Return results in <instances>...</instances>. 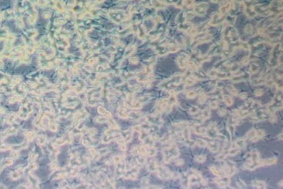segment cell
<instances>
[{
	"instance_id": "d4e9b609",
	"label": "cell",
	"mask_w": 283,
	"mask_h": 189,
	"mask_svg": "<svg viewBox=\"0 0 283 189\" xmlns=\"http://www.w3.org/2000/svg\"><path fill=\"white\" fill-rule=\"evenodd\" d=\"M236 183H237V185L238 186V188H240L241 189H247V186L246 185V184H245L244 182H243L242 180H241L240 179H238L236 181Z\"/></svg>"
},
{
	"instance_id": "9c48e42d",
	"label": "cell",
	"mask_w": 283,
	"mask_h": 189,
	"mask_svg": "<svg viewBox=\"0 0 283 189\" xmlns=\"http://www.w3.org/2000/svg\"><path fill=\"white\" fill-rule=\"evenodd\" d=\"M180 180L182 187L183 188L185 189L190 188L188 174L187 173H185V172H183V173H182V174L181 175Z\"/></svg>"
},
{
	"instance_id": "8fae6325",
	"label": "cell",
	"mask_w": 283,
	"mask_h": 189,
	"mask_svg": "<svg viewBox=\"0 0 283 189\" xmlns=\"http://www.w3.org/2000/svg\"><path fill=\"white\" fill-rule=\"evenodd\" d=\"M207 147L212 153H217L220 150V143L217 142H211L207 143Z\"/></svg>"
},
{
	"instance_id": "cb8c5ba5",
	"label": "cell",
	"mask_w": 283,
	"mask_h": 189,
	"mask_svg": "<svg viewBox=\"0 0 283 189\" xmlns=\"http://www.w3.org/2000/svg\"><path fill=\"white\" fill-rule=\"evenodd\" d=\"M223 99H224V101L225 102V103L227 105V106H231L233 104V101L232 100L231 98L228 96H224L223 97Z\"/></svg>"
},
{
	"instance_id": "9a60e30c",
	"label": "cell",
	"mask_w": 283,
	"mask_h": 189,
	"mask_svg": "<svg viewBox=\"0 0 283 189\" xmlns=\"http://www.w3.org/2000/svg\"><path fill=\"white\" fill-rule=\"evenodd\" d=\"M235 146L236 148L241 149L244 148L245 146V138L241 137L237 139L235 142Z\"/></svg>"
},
{
	"instance_id": "f1b7e54d",
	"label": "cell",
	"mask_w": 283,
	"mask_h": 189,
	"mask_svg": "<svg viewBox=\"0 0 283 189\" xmlns=\"http://www.w3.org/2000/svg\"><path fill=\"white\" fill-rule=\"evenodd\" d=\"M269 121L271 123H275L277 120V117L275 116V115H271L269 117Z\"/></svg>"
},
{
	"instance_id": "e575fe53",
	"label": "cell",
	"mask_w": 283,
	"mask_h": 189,
	"mask_svg": "<svg viewBox=\"0 0 283 189\" xmlns=\"http://www.w3.org/2000/svg\"><path fill=\"white\" fill-rule=\"evenodd\" d=\"M240 97L241 98V99H245V98H246V95L242 94L241 95V96H240Z\"/></svg>"
},
{
	"instance_id": "1f68e13d",
	"label": "cell",
	"mask_w": 283,
	"mask_h": 189,
	"mask_svg": "<svg viewBox=\"0 0 283 189\" xmlns=\"http://www.w3.org/2000/svg\"><path fill=\"white\" fill-rule=\"evenodd\" d=\"M228 89L229 90V91H230L232 94H233V95H236L237 93V91L232 86H229L228 87Z\"/></svg>"
},
{
	"instance_id": "52a82bcc",
	"label": "cell",
	"mask_w": 283,
	"mask_h": 189,
	"mask_svg": "<svg viewBox=\"0 0 283 189\" xmlns=\"http://www.w3.org/2000/svg\"><path fill=\"white\" fill-rule=\"evenodd\" d=\"M167 154V160L169 161L173 158L178 157L180 154V152L179 151L177 146L176 145H173L171 147L169 150L166 152Z\"/></svg>"
},
{
	"instance_id": "836d02e7",
	"label": "cell",
	"mask_w": 283,
	"mask_h": 189,
	"mask_svg": "<svg viewBox=\"0 0 283 189\" xmlns=\"http://www.w3.org/2000/svg\"><path fill=\"white\" fill-rule=\"evenodd\" d=\"M278 139L279 140V141H283V133H280L279 136H278Z\"/></svg>"
},
{
	"instance_id": "ba28073f",
	"label": "cell",
	"mask_w": 283,
	"mask_h": 189,
	"mask_svg": "<svg viewBox=\"0 0 283 189\" xmlns=\"http://www.w3.org/2000/svg\"><path fill=\"white\" fill-rule=\"evenodd\" d=\"M277 158L275 157L266 159L259 160L258 162V166L259 167L264 166V165H271L275 164L277 163Z\"/></svg>"
},
{
	"instance_id": "6da1fadb",
	"label": "cell",
	"mask_w": 283,
	"mask_h": 189,
	"mask_svg": "<svg viewBox=\"0 0 283 189\" xmlns=\"http://www.w3.org/2000/svg\"><path fill=\"white\" fill-rule=\"evenodd\" d=\"M260 160L259 154L256 150H253L250 153V158L248 159L245 164V168L247 169L253 170L258 168V162Z\"/></svg>"
},
{
	"instance_id": "ac0fdd59",
	"label": "cell",
	"mask_w": 283,
	"mask_h": 189,
	"mask_svg": "<svg viewBox=\"0 0 283 189\" xmlns=\"http://www.w3.org/2000/svg\"><path fill=\"white\" fill-rule=\"evenodd\" d=\"M240 149L237 148L236 147V148L228 149V150H227V154H228V155H229L235 156L237 155L238 154L240 153Z\"/></svg>"
},
{
	"instance_id": "d590c367",
	"label": "cell",
	"mask_w": 283,
	"mask_h": 189,
	"mask_svg": "<svg viewBox=\"0 0 283 189\" xmlns=\"http://www.w3.org/2000/svg\"><path fill=\"white\" fill-rule=\"evenodd\" d=\"M279 186H280V187H281V188H282V187H283V180H282V181H280V183H279Z\"/></svg>"
},
{
	"instance_id": "83f0119b",
	"label": "cell",
	"mask_w": 283,
	"mask_h": 189,
	"mask_svg": "<svg viewBox=\"0 0 283 189\" xmlns=\"http://www.w3.org/2000/svg\"><path fill=\"white\" fill-rule=\"evenodd\" d=\"M209 107L212 109H216L218 107V104L215 102H212L209 104Z\"/></svg>"
},
{
	"instance_id": "277c9868",
	"label": "cell",
	"mask_w": 283,
	"mask_h": 189,
	"mask_svg": "<svg viewBox=\"0 0 283 189\" xmlns=\"http://www.w3.org/2000/svg\"><path fill=\"white\" fill-rule=\"evenodd\" d=\"M188 176L190 186L191 184L201 183L203 180L201 174L198 171L194 169L191 170V172L190 174H188Z\"/></svg>"
},
{
	"instance_id": "7402d4cb",
	"label": "cell",
	"mask_w": 283,
	"mask_h": 189,
	"mask_svg": "<svg viewBox=\"0 0 283 189\" xmlns=\"http://www.w3.org/2000/svg\"><path fill=\"white\" fill-rule=\"evenodd\" d=\"M196 143L198 144V146L201 147H206L207 146V142L201 138H198L197 139Z\"/></svg>"
},
{
	"instance_id": "3957f363",
	"label": "cell",
	"mask_w": 283,
	"mask_h": 189,
	"mask_svg": "<svg viewBox=\"0 0 283 189\" xmlns=\"http://www.w3.org/2000/svg\"><path fill=\"white\" fill-rule=\"evenodd\" d=\"M222 169L223 172L226 174L227 176H232L236 174L237 170L236 168L235 164L231 161H226L223 164L222 166Z\"/></svg>"
},
{
	"instance_id": "30bf717a",
	"label": "cell",
	"mask_w": 283,
	"mask_h": 189,
	"mask_svg": "<svg viewBox=\"0 0 283 189\" xmlns=\"http://www.w3.org/2000/svg\"><path fill=\"white\" fill-rule=\"evenodd\" d=\"M193 130L195 134L198 135H205L206 133V129L200 125L199 123L194 124L193 126Z\"/></svg>"
},
{
	"instance_id": "4316f807",
	"label": "cell",
	"mask_w": 283,
	"mask_h": 189,
	"mask_svg": "<svg viewBox=\"0 0 283 189\" xmlns=\"http://www.w3.org/2000/svg\"><path fill=\"white\" fill-rule=\"evenodd\" d=\"M226 113H227V111L223 108L220 109L219 112H218V115H219V116L220 117H223L225 116L226 115Z\"/></svg>"
},
{
	"instance_id": "4dcf8cb0",
	"label": "cell",
	"mask_w": 283,
	"mask_h": 189,
	"mask_svg": "<svg viewBox=\"0 0 283 189\" xmlns=\"http://www.w3.org/2000/svg\"><path fill=\"white\" fill-rule=\"evenodd\" d=\"M184 164V160L183 159H179L177 161V162H176V165H178V166H182L183 164Z\"/></svg>"
},
{
	"instance_id": "f546056e",
	"label": "cell",
	"mask_w": 283,
	"mask_h": 189,
	"mask_svg": "<svg viewBox=\"0 0 283 189\" xmlns=\"http://www.w3.org/2000/svg\"><path fill=\"white\" fill-rule=\"evenodd\" d=\"M195 96H196L195 92H194V91H189V92H187V96L189 98H191V99H192V98L195 97Z\"/></svg>"
},
{
	"instance_id": "44dd1931",
	"label": "cell",
	"mask_w": 283,
	"mask_h": 189,
	"mask_svg": "<svg viewBox=\"0 0 283 189\" xmlns=\"http://www.w3.org/2000/svg\"><path fill=\"white\" fill-rule=\"evenodd\" d=\"M227 150H224L221 153L218 155L216 157V159L218 160H223L225 158H226V156L228 155L227 154Z\"/></svg>"
},
{
	"instance_id": "484cf974",
	"label": "cell",
	"mask_w": 283,
	"mask_h": 189,
	"mask_svg": "<svg viewBox=\"0 0 283 189\" xmlns=\"http://www.w3.org/2000/svg\"><path fill=\"white\" fill-rule=\"evenodd\" d=\"M206 100V96L205 94H202L200 95L199 99V102L200 104H203L205 103Z\"/></svg>"
},
{
	"instance_id": "603a6c76",
	"label": "cell",
	"mask_w": 283,
	"mask_h": 189,
	"mask_svg": "<svg viewBox=\"0 0 283 189\" xmlns=\"http://www.w3.org/2000/svg\"><path fill=\"white\" fill-rule=\"evenodd\" d=\"M199 111H200V109L198 107L192 106L189 110V113L191 115H195L199 112Z\"/></svg>"
},
{
	"instance_id": "5bb4252c",
	"label": "cell",
	"mask_w": 283,
	"mask_h": 189,
	"mask_svg": "<svg viewBox=\"0 0 283 189\" xmlns=\"http://www.w3.org/2000/svg\"><path fill=\"white\" fill-rule=\"evenodd\" d=\"M211 116V111L210 109L208 107H206L203 109V111L202 112L201 115L200 116V120L203 121L205 120H207Z\"/></svg>"
},
{
	"instance_id": "d6a6232c",
	"label": "cell",
	"mask_w": 283,
	"mask_h": 189,
	"mask_svg": "<svg viewBox=\"0 0 283 189\" xmlns=\"http://www.w3.org/2000/svg\"><path fill=\"white\" fill-rule=\"evenodd\" d=\"M255 94H256V96H261L262 95V91H261V90H257L256 91V93H255Z\"/></svg>"
},
{
	"instance_id": "7a4b0ae2",
	"label": "cell",
	"mask_w": 283,
	"mask_h": 189,
	"mask_svg": "<svg viewBox=\"0 0 283 189\" xmlns=\"http://www.w3.org/2000/svg\"><path fill=\"white\" fill-rule=\"evenodd\" d=\"M270 116L267 111L261 110L253 113V116H251V120L254 122H258L268 120Z\"/></svg>"
},
{
	"instance_id": "8992f818",
	"label": "cell",
	"mask_w": 283,
	"mask_h": 189,
	"mask_svg": "<svg viewBox=\"0 0 283 189\" xmlns=\"http://www.w3.org/2000/svg\"><path fill=\"white\" fill-rule=\"evenodd\" d=\"M214 181L219 187L221 188H226L227 186H229L231 180L228 176H218L214 179Z\"/></svg>"
},
{
	"instance_id": "ffe728a7",
	"label": "cell",
	"mask_w": 283,
	"mask_h": 189,
	"mask_svg": "<svg viewBox=\"0 0 283 189\" xmlns=\"http://www.w3.org/2000/svg\"><path fill=\"white\" fill-rule=\"evenodd\" d=\"M210 169L212 173L215 175L217 176H221V171L215 166H211L210 168Z\"/></svg>"
},
{
	"instance_id": "4fadbf2b",
	"label": "cell",
	"mask_w": 283,
	"mask_h": 189,
	"mask_svg": "<svg viewBox=\"0 0 283 189\" xmlns=\"http://www.w3.org/2000/svg\"><path fill=\"white\" fill-rule=\"evenodd\" d=\"M227 131L228 132L229 135H230L231 139L232 140V138L233 134H234V133H235V125H234L232 122V121H231L230 119H229V120L228 121V122H227Z\"/></svg>"
},
{
	"instance_id": "d6986e66",
	"label": "cell",
	"mask_w": 283,
	"mask_h": 189,
	"mask_svg": "<svg viewBox=\"0 0 283 189\" xmlns=\"http://www.w3.org/2000/svg\"><path fill=\"white\" fill-rule=\"evenodd\" d=\"M194 160L199 163H204L206 160V157L205 155H198L194 158Z\"/></svg>"
},
{
	"instance_id": "5b68a950",
	"label": "cell",
	"mask_w": 283,
	"mask_h": 189,
	"mask_svg": "<svg viewBox=\"0 0 283 189\" xmlns=\"http://www.w3.org/2000/svg\"><path fill=\"white\" fill-rule=\"evenodd\" d=\"M219 133L217 128L216 123L213 121L211 122L208 125L207 129H206V134L207 135V136L210 138H216Z\"/></svg>"
},
{
	"instance_id": "e0dca14e",
	"label": "cell",
	"mask_w": 283,
	"mask_h": 189,
	"mask_svg": "<svg viewBox=\"0 0 283 189\" xmlns=\"http://www.w3.org/2000/svg\"><path fill=\"white\" fill-rule=\"evenodd\" d=\"M265 132L264 130H263V129L257 130L256 136V137L254 138V139L253 140L252 142H255L258 141L259 140L263 138L265 136Z\"/></svg>"
},
{
	"instance_id": "7c38bea8",
	"label": "cell",
	"mask_w": 283,
	"mask_h": 189,
	"mask_svg": "<svg viewBox=\"0 0 283 189\" xmlns=\"http://www.w3.org/2000/svg\"><path fill=\"white\" fill-rule=\"evenodd\" d=\"M252 185L253 187L256 189H265L266 188V184L263 181L255 180L252 183Z\"/></svg>"
},
{
	"instance_id": "2e32d148",
	"label": "cell",
	"mask_w": 283,
	"mask_h": 189,
	"mask_svg": "<svg viewBox=\"0 0 283 189\" xmlns=\"http://www.w3.org/2000/svg\"><path fill=\"white\" fill-rule=\"evenodd\" d=\"M256 133H257V129H256L254 128H252V129H250L249 131L247 132V133L245 135V138L249 139L251 141H252L256 136Z\"/></svg>"
}]
</instances>
